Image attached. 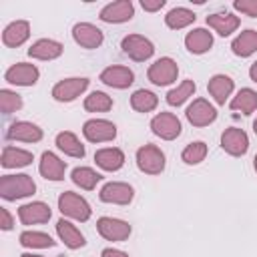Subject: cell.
<instances>
[{
	"instance_id": "13",
	"label": "cell",
	"mask_w": 257,
	"mask_h": 257,
	"mask_svg": "<svg viewBox=\"0 0 257 257\" xmlns=\"http://www.w3.org/2000/svg\"><path fill=\"white\" fill-rule=\"evenodd\" d=\"M135 16V4L131 0H116L100 8L98 18L108 24H122Z\"/></svg>"
},
{
	"instance_id": "14",
	"label": "cell",
	"mask_w": 257,
	"mask_h": 257,
	"mask_svg": "<svg viewBox=\"0 0 257 257\" xmlns=\"http://www.w3.org/2000/svg\"><path fill=\"white\" fill-rule=\"evenodd\" d=\"M72 38H74V42H76L78 46L88 48V50L98 48V46L104 42L102 30H100L98 26L90 24V22H76V24L72 26Z\"/></svg>"
},
{
	"instance_id": "8",
	"label": "cell",
	"mask_w": 257,
	"mask_h": 257,
	"mask_svg": "<svg viewBox=\"0 0 257 257\" xmlns=\"http://www.w3.org/2000/svg\"><path fill=\"white\" fill-rule=\"evenodd\" d=\"M98 199L102 203H110V205H128L135 199V189L128 183L110 181V183L102 185V189L98 191Z\"/></svg>"
},
{
	"instance_id": "32",
	"label": "cell",
	"mask_w": 257,
	"mask_h": 257,
	"mask_svg": "<svg viewBox=\"0 0 257 257\" xmlns=\"http://www.w3.org/2000/svg\"><path fill=\"white\" fill-rule=\"evenodd\" d=\"M70 179H72V183H74L76 187H80V189H84V191H92V189L102 181V175L96 173V171L90 169V167H76V169H72Z\"/></svg>"
},
{
	"instance_id": "7",
	"label": "cell",
	"mask_w": 257,
	"mask_h": 257,
	"mask_svg": "<svg viewBox=\"0 0 257 257\" xmlns=\"http://www.w3.org/2000/svg\"><path fill=\"white\" fill-rule=\"evenodd\" d=\"M82 135L88 143H108L116 139V124L106 118H90L82 124Z\"/></svg>"
},
{
	"instance_id": "33",
	"label": "cell",
	"mask_w": 257,
	"mask_h": 257,
	"mask_svg": "<svg viewBox=\"0 0 257 257\" xmlns=\"http://www.w3.org/2000/svg\"><path fill=\"white\" fill-rule=\"evenodd\" d=\"M18 241L26 249H48L56 245V241L44 231H22Z\"/></svg>"
},
{
	"instance_id": "17",
	"label": "cell",
	"mask_w": 257,
	"mask_h": 257,
	"mask_svg": "<svg viewBox=\"0 0 257 257\" xmlns=\"http://www.w3.org/2000/svg\"><path fill=\"white\" fill-rule=\"evenodd\" d=\"M52 217V211L46 203L42 201H32L26 205L18 207V219L22 225H38V223H48Z\"/></svg>"
},
{
	"instance_id": "26",
	"label": "cell",
	"mask_w": 257,
	"mask_h": 257,
	"mask_svg": "<svg viewBox=\"0 0 257 257\" xmlns=\"http://www.w3.org/2000/svg\"><path fill=\"white\" fill-rule=\"evenodd\" d=\"M207 24L219 34V36H229L239 28V16L231 12H215L207 16Z\"/></svg>"
},
{
	"instance_id": "19",
	"label": "cell",
	"mask_w": 257,
	"mask_h": 257,
	"mask_svg": "<svg viewBox=\"0 0 257 257\" xmlns=\"http://www.w3.org/2000/svg\"><path fill=\"white\" fill-rule=\"evenodd\" d=\"M6 139L20 141V143H38L42 139V128L34 122H28V120H16L8 126Z\"/></svg>"
},
{
	"instance_id": "27",
	"label": "cell",
	"mask_w": 257,
	"mask_h": 257,
	"mask_svg": "<svg viewBox=\"0 0 257 257\" xmlns=\"http://www.w3.org/2000/svg\"><path fill=\"white\" fill-rule=\"evenodd\" d=\"M32 161H34V155L30 151H24V149H18V147H10V145H6L2 149V161H0V165L4 169L28 167Z\"/></svg>"
},
{
	"instance_id": "10",
	"label": "cell",
	"mask_w": 257,
	"mask_h": 257,
	"mask_svg": "<svg viewBox=\"0 0 257 257\" xmlns=\"http://www.w3.org/2000/svg\"><path fill=\"white\" fill-rule=\"evenodd\" d=\"M151 131L163 141H175L181 135L183 126H181V120L177 118V114L159 112V114H155L151 118Z\"/></svg>"
},
{
	"instance_id": "31",
	"label": "cell",
	"mask_w": 257,
	"mask_h": 257,
	"mask_svg": "<svg viewBox=\"0 0 257 257\" xmlns=\"http://www.w3.org/2000/svg\"><path fill=\"white\" fill-rule=\"evenodd\" d=\"M197 20V14L185 6H177V8H171L165 16V24L173 30H181V28H187L189 24H193Z\"/></svg>"
},
{
	"instance_id": "18",
	"label": "cell",
	"mask_w": 257,
	"mask_h": 257,
	"mask_svg": "<svg viewBox=\"0 0 257 257\" xmlns=\"http://www.w3.org/2000/svg\"><path fill=\"white\" fill-rule=\"evenodd\" d=\"M38 171L46 181H62L66 173V163L52 151H44L38 163Z\"/></svg>"
},
{
	"instance_id": "22",
	"label": "cell",
	"mask_w": 257,
	"mask_h": 257,
	"mask_svg": "<svg viewBox=\"0 0 257 257\" xmlns=\"http://www.w3.org/2000/svg\"><path fill=\"white\" fill-rule=\"evenodd\" d=\"M30 36V22L28 20H14L2 32V42L10 48L22 46Z\"/></svg>"
},
{
	"instance_id": "41",
	"label": "cell",
	"mask_w": 257,
	"mask_h": 257,
	"mask_svg": "<svg viewBox=\"0 0 257 257\" xmlns=\"http://www.w3.org/2000/svg\"><path fill=\"white\" fill-rule=\"evenodd\" d=\"M141 6L147 12H157L165 6V0H141Z\"/></svg>"
},
{
	"instance_id": "25",
	"label": "cell",
	"mask_w": 257,
	"mask_h": 257,
	"mask_svg": "<svg viewBox=\"0 0 257 257\" xmlns=\"http://www.w3.org/2000/svg\"><path fill=\"white\" fill-rule=\"evenodd\" d=\"M56 233H58V239L68 247V249H80L86 245V239L84 235L76 229V225H72L68 219H58L56 223Z\"/></svg>"
},
{
	"instance_id": "38",
	"label": "cell",
	"mask_w": 257,
	"mask_h": 257,
	"mask_svg": "<svg viewBox=\"0 0 257 257\" xmlns=\"http://www.w3.org/2000/svg\"><path fill=\"white\" fill-rule=\"evenodd\" d=\"M20 108H22V96L10 88H2L0 90V110L4 114H12Z\"/></svg>"
},
{
	"instance_id": "46",
	"label": "cell",
	"mask_w": 257,
	"mask_h": 257,
	"mask_svg": "<svg viewBox=\"0 0 257 257\" xmlns=\"http://www.w3.org/2000/svg\"><path fill=\"white\" fill-rule=\"evenodd\" d=\"M253 169H255V173H257V155H255V159H253Z\"/></svg>"
},
{
	"instance_id": "43",
	"label": "cell",
	"mask_w": 257,
	"mask_h": 257,
	"mask_svg": "<svg viewBox=\"0 0 257 257\" xmlns=\"http://www.w3.org/2000/svg\"><path fill=\"white\" fill-rule=\"evenodd\" d=\"M249 78H251L253 82H257V60L249 66Z\"/></svg>"
},
{
	"instance_id": "34",
	"label": "cell",
	"mask_w": 257,
	"mask_h": 257,
	"mask_svg": "<svg viewBox=\"0 0 257 257\" xmlns=\"http://www.w3.org/2000/svg\"><path fill=\"white\" fill-rule=\"evenodd\" d=\"M131 106L137 110V112H151L159 106V96L147 88H139L133 92L131 96Z\"/></svg>"
},
{
	"instance_id": "9",
	"label": "cell",
	"mask_w": 257,
	"mask_h": 257,
	"mask_svg": "<svg viewBox=\"0 0 257 257\" xmlns=\"http://www.w3.org/2000/svg\"><path fill=\"white\" fill-rule=\"evenodd\" d=\"M185 116L193 126H209L211 122L217 120V108L207 98H195L187 106Z\"/></svg>"
},
{
	"instance_id": "16",
	"label": "cell",
	"mask_w": 257,
	"mask_h": 257,
	"mask_svg": "<svg viewBox=\"0 0 257 257\" xmlns=\"http://www.w3.org/2000/svg\"><path fill=\"white\" fill-rule=\"evenodd\" d=\"M100 82L110 86V88H128L133 82H135V72L128 68V66H120V64H112V66H106L102 72H100Z\"/></svg>"
},
{
	"instance_id": "23",
	"label": "cell",
	"mask_w": 257,
	"mask_h": 257,
	"mask_svg": "<svg viewBox=\"0 0 257 257\" xmlns=\"http://www.w3.org/2000/svg\"><path fill=\"white\" fill-rule=\"evenodd\" d=\"M213 46V34L207 28H193L185 36V48L191 54H205Z\"/></svg>"
},
{
	"instance_id": "30",
	"label": "cell",
	"mask_w": 257,
	"mask_h": 257,
	"mask_svg": "<svg viewBox=\"0 0 257 257\" xmlns=\"http://www.w3.org/2000/svg\"><path fill=\"white\" fill-rule=\"evenodd\" d=\"M229 108L241 114H251L257 110V92L253 88H241L229 102Z\"/></svg>"
},
{
	"instance_id": "35",
	"label": "cell",
	"mask_w": 257,
	"mask_h": 257,
	"mask_svg": "<svg viewBox=\"0 0 257 257\" xmlns=\"http://www.w3.org/2000/svg\"><path fill=\"white\" fill-rule=\"evenodd\" d=\"M195 90H197V84H195L191 78H187V80H183L179 86H175V88H171V90L167 92V104H171V106H181L183 102H187V100L195 94Z\"/></svg>"
},
{
	"instance_id": "4",
	"label": "cell",
	"mask_w": 257,
	"mask_h": 257,
	"mask_svg": "<svg viewBox=\"0 0 257 257\" xmlns=\"http://www.w3.org/2000/svg\"><path fill=\"white\" fill-rule=\"evenodd\" d=\"M179 76V66L171 56H161L157 58L149 70H147V78L155 84V86H167L173 84Z\"/></svg>"
},
{
	"instance_id": "15",
	"label": "cell",
	"mask_w": 257,
	"mask_h": 257,
	"mask_svg": "<svg viewBox=\"0 0 257 257\" xmlns=\"http://www.w3.org/2000/svg\"><path fill=\"white\" fill-rule=\"evenodd\" d=\"M40 70L30 62H16L4 72V80L16 86H32L38 82Z\"/></svg>"
},
{
	"instance_id": "3",
	"label": "cell",
	"mask_w": 257,
	"mask_h": 257,
	"mask_svg": "<svg viewBox=\"0 0 257 257\" xmlns=\"http://www.w3.org/2000/svg\"><path fill=\"white\" fill-rule=\"evenodd\" d=\"M167 159L157 145H143L137 151V167L145 175H161L165 171Z\"/></svg>"
},
{
	"instance_id": "28",
	"label": "cell",
	"mask_w": 257,
	"mask_h": 257,
	"mask_svg": "<svg viewBox=\"0 0 257 257\" xmlns=\"http://www.w3.org/2000/svg\"><path fill=\"white\" fill-rule=\"evenodd\" d=\"M231 50H233L235 56H241V58H247V56L255 54L257 52V30L247 28L241 34H237L231 42Z\"/></svg>"
},
{
	"instance_id": "21",
	"label": "cell",
	"mask_w": 257,
	"mask_h": 257,
	"mask_svg": "<svg viewBox=\"0 0 257 257\" xmlns=\"http://www.w3.org/2000/svg\"><path fill=\"white\" fill-rule=\"evenodd\" d=\"M233 88H235V82L227 74H213L207 82V90H209V94L213 96V100L217 104H225L227 98L231 96Z\"/></svg>"
},
{
	"instance_id": "1",
	"label": "cell",
	"mask_w": 257,
	"mask_h": 257,
	"mask_svg": "<svg viewBox=\"0 0 257 257\" xmlns=\"http://www.w3.org/2000/svg\"><path fill=\"white\" fill-rule=\"evenodd\" d=\"M34 193H36V183L26 173H20V175H2V179H0V197L4 201L24 199V197H30Z\"/></svg>"
},
{
	"instance_id": "29",
	"label": "cell",
	"mask_w": 257,
	"mask_h": 257,
	"mask_svg": "<svg viewBox=\"0 0 257 257\" xmlns=\"http://www.w3.org/2000/svg\"><path fill=\"white\" fill-rule=\"evenodd\" d=\"M56 147H58L64 155L74 157V159H82V157L86 155L84 145H82V143L78 141V137H76L74 133H70V131H62V133L56 135Z\"/></svg>"
},
{
	"instance_id": "39",
	"label": "cell",
	"mask_w": 257,
	"mask_h": 257,
	"mask_svg": "<svg viewBox=\"0 0 257 257\" xmlns=\"http://www.w3.org/2000/svg\"><path fill=\"white\" fill-rule=\"evenodd\" d=\"M233 8L239 10L245 16L257 18V0H235L233 2Z\"/></svg>"
},
{
	"instance_id": "42",
	"label": "cell",
	"mask_w": 257,
	"mask_h": 257,
	"mask_svg": "<svg viewBox=\"0 0 257 257\" xmlns=\"http://www.w3.org/2000/svg\"><path fill=\"white\" fill-rule=\"evenodd\" d=\"M100 257H128V255H126L124 251H120V249H112V247H106V249H102Z\"/></svg>"
},
{
	"instance_id": "44",
	"label": "cell",
	"mask_w": 257,
	"mask_h": 257,
	"mask_svg": "<svg viewBox=\"0 0 257 257\" xmlns=\"http://www.w3.org/2000/svg\"><path fill=\"white\" fill-rule=\"evenodd\" d=\"M20 257H44V255H36V253H22Z\"/></svg>"
},
{
	"instance_id": "11",
	"label": "cell",
	"mask_w": 257,
	"mask_h": 257,
	"mask_svg": "<svg viewBox=\"0 0 257 257\" xmlns=\"http://www.w3.org/2000/svg\"><path fill=\"white\" fill-rule=\"evenodd\" d=\"M221 149L231 157H243L249 149V137L239 126H229L221 135Z\"/></svg>"
},
{
	"instance_id": "40",
	"label": "cell",
	"mask_w": 257,
	"mask_h": 257,
	"mask_svg": "<svg viewBox=\"0 0 257 257\" xmlns=\"http://www.w3.org/2000/svg\"><path fill=\"white\" fill-rule=\"evenodd\" d=\"M14 227V219L10 215V211L6 207H0V229L2 231H10Z\"/></svg>"
},
{
	"instance_id": "36",
	"label": "cell",
	"mask_w": 257,
	"mask_h": 257,
	"mask_svg": "<svg viewBox=\"0 0 257 257\" xmlns=\"http://www.w3.org/2000/svg\"><path fill=\"white\" fill-rule=\"evenodd\" d=\"M112 96H108L102 90H94L84 98V108L88 112H106L112 108Z\"/></svg>"
},
{
	"instance_id": "6",
	"label": "cell",
	"mask_w": 257,
	"mask_h": 257,
	"mask_svg": "<svg viewBox=\"0 0 257 257\" xmlns=\"http://www.w3.org/2000/svg\"><path fill=\"white\" fill-rule=\"evenodd\" d=\"M120 48L135 62H145L155 54L153 42L147 36H141V34H126L120 42Z\"/></svg>"
},
{
	"instance_id": "5",
	"label": "cell",
	"mask_w": 257,
	"mask_h": 257,
	"mask_svg": "<svg viewBox=\"0 0 257 257\" xmlns=\"http://www.w3.org/2000/svg\"><path fill=\"white\" fill-rule=\"evenodd\" d=\"M88 78L84 76H70V78H62L52 86V98L58 102H72L76 100L86 88H88Z\"/></svg>"
},
{
	"instance_id": "24",
	"label": "cell",
	"mask_w": 257,
	"mask_h": 257,
	"mask_svg": "<svg viewBox=\"0 0 257 257\" xmlns=\"http://www.w3.org/2000/svg\"><path fill=\"white\" fill-rule=\"evenodd\" d=\"M94 161H96V165L102 171L114 173V171L122 169V165H124V153L120 149H116V147H104V149H98L94 153Z\"/></svg>"
},
{
	"instance_id": "20",
	"label": "cell",
	"mask_w": 257,
	"mask_h": 257,
	"mask_svg": "<svg viewBox=\"0 0 257 257\" xmlns=\"http://www.w3.org/2000/svg\"><path fill=\"white\" fill-rule=\"evenodd\" d=\"M64 46L58 42V40H52V38H40L36 42L30 44L28 48V56L30 58H36V60H54L62 54Z\"/></svg>"
},
{
	"instance_id": "2",
	"label": "cell",
	"mask_w": 257,
	"mask_h": 257,
	"mask_svg": "<svg viewBox=\"0 0 257 257\" xmlns=\"http://www.w3.org/2000/svg\"><path fill=\"white\" fill-rule=\"evenodd\" d=\"M58 209H60V213L64 217L74 219V221H80V223L88 221L90 215H92V209L86 203V199L80 197L78 193H72V191L60 193V197H58Z\"/></svg>"
},
{
	"instance_id": "45",
	"label": "cell",
	"mask_w": 257,
	"mask_h": 257,
	"mask_svg": "<svg viewBox=\"0 0 257 257\" xmlns=\"http://www.w3.org/2000/svg\"><path fill=\"white\" fill-rule=\"evenodd\" d=\"M253 133H255V135H257V118H255V120H253Z\"/></svg>"
},
{
	"instance_id": "37",
	"label": "cell",
	"mask_w": 257,
	"mask_h": 257,
	"mask_svg": "<svg viewBox=\"0 0 257 257\" xmlns=\"http://www.w3.org/2000/svg\"><path fill=\"white\" fill-rule=\"evenodd\" d=\"M207 151H209V149H207V145H205L203 141H195V143H189V145L183 149L181 159H183L185 165H199V163L205 161Z\"/></svg>"
},
{
	"instance_id": "12",
	"label": "cell",
	"mask_w": 257,
	"mask_h": 257,
	"mask_svg": "<svg viewBox=\"0 0 257 257\" xmlns=\"http://www.w3.org/2000/svg\"><path fill=\"white\" fill-rule=\"evenodd\" d=\"M96 231L102 239L106 241H126L131 235V225L122 219H114V217H100L96 221Z\"/></svg>"
}]
</instances>
